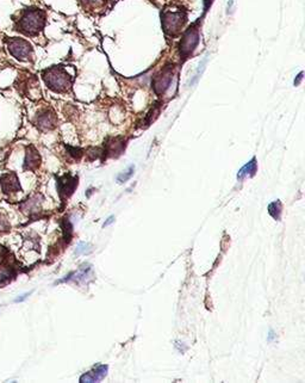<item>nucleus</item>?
I'll return each instance as SVG.
<instances>
[{"instance_id":"nucleus-9","label":"nucleus","mask_w":305,"mask_h":383,"mask_svg":"<svg viewBox=\"0 0 305 383\" xmlns=\"http://www.w3.org/2000/svg\"><path fill=\"white\" fill-rule=\"evenodd\" d=\"M41 163V157L38 154L36 148L32 146H29L26 148V154H25V161H24V169H35L38 168Z\"/></svg>"},{"instance_id":"nucleus-14","label":"nucleus","mask_w":305,"mask_h":383,"mask_svg":"<svg viewBox=\"0 0 305 383\" xmlns=\"http://www.w3.org/2000/svg\"><path fill=\"white\" fill-rule=\"evenodd\" d=\"M92 252V246L90 243L86 242H80L78 246H76L75 253L76 254H90Z\"/></svg>"},{"instance_id":"nucleus-4","label":"nucleus","mask_w":305,"mask_h":383,"mask_svg":"<svg viewBox=\"0 0 305 383\" xmlns=\"http://www.w3.org/2000/svg\"><path fill=\"white\" fill-rule=\"evenodd\" d=\"M186 22V15L181 12H166L162 16V24H164V31L169 34L177 35L183 28Z\"/></svg>"},{"instance_id":"nucleus-6","label":"nucleus","mask_w":305,"mask_h":383,"mask_svg":"<svg viewBox=\"0 0 305 383\" xmlns=\"http://www.w3.org/2000/svg\"><path fill=\"white\" fill-rule=\"evenodd\" d=\"M108 374V365H98L94 369L89 371V373L84 374L80 377L81 383H93L99 382L104 379Z\"/></svg>"},{"instance_id":"nucleus-8","label":"nucleus","mask_w":305,"mask_h":383,"mask_svg":"<svg viewBox=\"0 0 305 383\" xmlns=\"http://www.w3.org/2000/svg\"><path fill=\"white\" fill-rule=\"evenodd\" d=\"M37 127L42 130H49L51 128L55 127V123H56V117L55 114L50 110H45L42 114L37 115L36 119Z\"/></svg>"},{"instance_id":"nucleus-17","label":"nucleus","mask_w":305,"mask_h":383,"mask_svg":"<svg viewBox=\"0 0 305 383\" xmlns=\"http://www.w3.org/2000/svg\"><path fill=\"white\" fill-rule=\"evenodd\" d=\"M10 229V223L4 215L0 214V233L1 232H7Z\"/></svg>"},{"instance_id":"nucleus-2","label":"nucleus","mask_w":305,"mask_h":383,"mask_svg":"<svg viewBox=\"0 0 305 383\" xmlns=\"http://www.w3.org/2000/svg\"><path fill=\"white\" fill-rule=\"evenodd\" d=\"M42 74L47 86L54 92L65 94V92L70 91L72 87L73 78L63 66H54V67L48 68Z\"/></svg>"},{"instance_id":"nucleus-1","label":"nucleus","mask_w":305,"mask_h":383,"mask_svg":"<svg viewBox=\"0 0 305 383\" xmlns=\"http://www.w3.org/2000/svg\"><path fill=\"white\" fill-rule=\"evenodd\" d=\"M46 25V13L40 9L24 10L23 16L16 22V30L27 36H36Z\"/></svg>"},{"instance_id":"nucleus-12","label":"nucleus","mask_w":305,"mask_h":383,"mask_svg":"<svg viewBox=\"0 0 305 383\" xmlns=\"http://www.w3.org/2000/svg\"><path fill=\"white\" fill-rule=\"evenodd\" d=\"M257 160L255 159H252V161H249L248 164H246V165L243 166L242 168L238 171L237 173V179L242 180L243 178L246 177H252L254 176L255 172H257Z\"/></svg>"},{"instance_id":"nucleus-15","label":"nucleus","mask_w":305,"mask_h":383,"mask_svg":"<svg viewBox=\"0 0 305 383\" xmlns=\"http://www.w3.org/2000/svg\"><path fill=\"white\" fill-rule=\"evenodd\" d=\"M85 1H86L87 6H90L93 10L99 9L100 6L105 5V0H85Z\"/></svg>"},{"instance_id":"nucleus-10","label":"nucleus","mask_w":305,"mask_h":383,"mask_svg":"<svg viewBox=\"0 0 305 383\" xmlns=\"http://www.w3.org/2000/svg\"><path fill=\"white\" fill-rule=\"evenodd\" d=\"M198 43V34L197 31H193V30H189V31L186 34V36L184 37L183 43L180 46L181 47V51L184 54H188L189 51L193 50L196 45Z\"/></svg>"},{"instance_id":"nucleus-16","label":"nucleus","mask_w":305,"mask_h":383,"mask_svg":"<svg viewBox=\"0 0 305 383\" xmlns=\"http://www.w3.org/2000/svg\"><path fill=\"white\" fill-rule=\"evenodd\" d=\"M134 169H135L134 166H130V168H129V169H128V171L125 172V173H122V174H119V176H118V178H117V179H118V182H119V183L126 182V180H128L129 178H130L131 176H133V173H134Z\"/></svg>"},{"instance_id":"nucleus-3","label":"nucleus","mask_w":305,"mask_h":383,"mask_svg":"<svg viewBox=\"0 0 305 383\" xmlns=\"http://www.w3.org/2000/svg\"><path fill=\"white\" fill-rule=\"evenodd\" d=\"M7 48L12 56H15L18 61H29L32 54V46L23 38H7Z\"/></svg>"},{"instance_id":"nucleus-19","label":"nucleus","mask_w":305,"mask_h":383,"mask_svg":"<svg viewBox=\"0 0 305 383\" xmlns=\"http://www.w3.org/2000/svg\"><path fill=\"white\" fill-rule=\"evenodd\" d=\"M29 295H30V292H26V294H24V295H21V297H18V299H17V300H16V302H21V301H23V300H25V299H26V297H27V296H29Z\"/></svg>"},{"instance_id":"nucleus-11","label":"nucleus","mask_w":305,"mask_h":383,"mask_svg":"<svg viewBox=\"0 0 305 383\" xmlns=\"http://www.w3.org/2000/svg\"><path fill=\"white\" fill-rule=\"evenodd\" d=\"M169 83H171V73L169 71H164L162 72V75L155 79L156 92H164L168 87Z\"/></svg>"},{"instance_id":"nucleus-7","label":"nucleus","mask_w":305,"mask_h":383,"mask_svg":"<svg viewBox=\"0 0 305 383\" xmlns=\"http://www.w3.org/2000/svg\"><path fill=\"white\" fill-rule=\"evenodd\" d=\"M0 184H1L2 191L4 193L16 192V191H21L22 188L19 185L18 178L15 173H7L5 176L0 178Z\"/></svg>"},{"instance_id":"nucleus-13","label":"nucleus","mask_w":305,"mask_h":383,"mask_svg":"<svg viewBox=\"0 0 305 383\" xmlns=\"http://www.w3.org/2000/svg\"><path fill=\"white\" fill-rule=\"evenodd\" d=\"M268 213L271 214L272 217L274 220H280V216H282V203L279 201L272 202L268 206Z\"/></svg>"},{"instance_id":"nucleus-18","label":"nucleus","mask_w":305,"mask_h":383,"mask_svg":"<svg viewBox=\"0 0 305 383\" xmlns=\"http://www.w3.org/2000/svg\"><path fill=\"white\" fill-rule=\"evenodd\" d=\"M114 221H115V217H114V216H110V217L108 218V221H106V222L104 223V227L110 226V224H111L112 222H114Z\"/></svg>"},{"instance_id":"nucleus-5","label":"nucleus","mask_w":305,"mask_h":383,"mask_svg":"<svg viewBox=\"0 0 305 383\" xmlns=\"http://www.w3.org/2000/svg\"><path fill=\"white\" fill-rule=\"evenodd\" d=\"M78 187V178L70 176H63L57 180V190H59L61 198L70 197Z\"/></svg>"}]
</instances>
